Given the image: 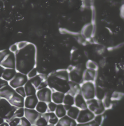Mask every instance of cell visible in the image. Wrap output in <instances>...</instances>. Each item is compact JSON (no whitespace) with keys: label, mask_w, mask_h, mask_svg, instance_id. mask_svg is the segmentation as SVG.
Listing matches in <instances>:
<instances>
[{"label":"cell","mask_w":124,"mask_h":126,"mask_svg":"<svg viewBox=\"0 0 124 126\" xmlns=\"http://www.w3.org/2000/svg\"><path fill=\"white\" fill-rule=\"evenodd\" d=\"M15 54V69L18 72L27 75L30 70L36 67L37 49L34 44L29 43L25 48L19 49Z\"/></svg>","instance_id":"cell-1"},{"label":"cell","mask_w":124,"mask_h":126,"mask_svg":"<svg viewBox=\"0 0 124 126\" xmlns=\"http://www.w3.org/2000/svg\"><path fill=\"white\" fill-rule=\"evenodd\" d=\"M46 81L48 83V87H50L53 90V91H57L66 94L69 92L70 90L69 81L56 76L53 73H52L47 78Z\"/></svg>","instance_id":"cell-2"},{"label":"cell","mask_w":124,"mask_h":126,"mask_svg":"<svg viewBox=\"0 0 124 126\" xmlns=\"http://www.w3.org/2000/svg\"><path fill=\"white\" fill-rule=\"evenodd\" d=\"M17 107L12 106L8 100L1 98L0 100V116L5 121L9 122L15 117V112Z\"/></svg>","instance_id":"cell-3"},{"label":"cell","mask_w":124,"mask_h":126,"mask_svg":"<svg viewBox=\"0 0 124 126\" xmlns=\"http://www.w3.org/2000/svg\"><path fill=\"white\" fill-rule=\"evenodd\" d=\"M95 82L83 81L81 84V93L86 100L96 97Z\"/></svg>","instance_id":"cell-4"},{"label":"cell","mask_w":124,"mask_h":126,"mask_svg":"<svg viewBox=\"0 0 124 126\" xmlns=\"http://www.w3.org/2000/svg\"><path fill=\"white\" fill-rule=\"evenodd\" d=\"M88 108L96 115L104 114L106 111V108L103 104L102 100L95 97L94 99L87 100Z\"/></svg>","instance_id":"cell-5"},{"label":"cell","mask_w":124,"mask_h":126,"mask_svg":"<svg viewBox=\"0 0 124 126\" xmlns=\"http://www.w3.org/2000/svg\"><path fill=\"white\" fill-rule=\"evenodd\" d=\"M85 69L81 65H78L73 68L69 71V80L81 84L83 82V75Z\"/></svg>","instance_id":"cell-6"},{"label":"cell","mask_w":124,"mask_h":126,"mask_svg":"<svg viewBox=\"0 0 124 126\" xmlns=\"http://www.w3.org/2000/svg\"><path fill=\"white\" fill-rule=\"evenodd\" d=\"M96 115L88 108L86 109L80 110L79 115L77 118V126H83L94 119Z\"/></svg>","instance_id":"cell-7"},{"label":"cell","mask_w":124,"mask_h":126,"mask_svg":"<svg viewBox=\"0 0 124 126\" xmlns=\"http://www.w3.org/2000/svg\"><path fill=\"white\" fill-rule=\"evenodd\" d=\"M29 79L27 75L17 71L14 77L9 82V84L12 88L15 89L18 87L24 86Z\"/></svg>","instance_id":"cell-8"},{"label":"cell","mask_w":124,"mask_h":126,"mask_svg":"<svg viewBox=\"0 0 124 126\" xmlns=\"http://www.w3.org/2000/svg\"><path fill=\"white\" fill-rule=\"evenodd\" d=\"M53 90L48 86L45 88L40 89L37 91L36 95L37 96L38 100L49 103L52 101V94Z\"/></svg>","instance_id":"cell-9"},{"label":"cell","mask_w":124,"mask_h":126,"mask_svg":"<svg viewBox=\"0 0 124 126\" xmlns=\"http://www.w3.org/2000/svg\"><path fill=\"white\" fill-rule=\"evenodd\" d=\"M1 65L5 68L15 69V67H16L15 54L13 53V52H10L3 59Z\"/></svg>","instance_id":"cell-10"},{"label":"cell","mask_w":124,"mask_h":126,"mask_svg":"<svg viewBox=\"0 0 124 126\" xmlns=\"http://www.w3.org/2000/svg\"><path fill=\"white\" fill-rule=\"evenodd\" d=\"M41 115V113L38 112L36 109H29V108H25L24 116L29 120V122L31 124V126L34 125L36 120Z\"/></svg>","instance_id":"cell-11"},{"label":"cell","mask_w":124,"mask_h":126,"mask_svg":"<svg viewBox=\"0 0 124 126\" xmlns=\"http://www.w3.org/2000/svg\"><path fill=\"white\" fill-rule=\"evenodd\" d=\"M9 102L12 106L15 107L17 108L24 107L25 104V97L19 94L16 92L13 94V96L9 100Z\"/></svg>","instance_id":"cell-12"},{"label":"cell","mask_w":124,"mask_h":126,"mask_svg":"<svg viewBox=\"0 0 124 126\" xmlns=\"http://www.w3.org/2000/svg\"><path fill=\"white\" fill-rule=\"evenodd\" d=\"M38 101L39 100L36 94L27 96L25 97L24 107L29 109H35Z\"/></svg>","instance_id":"cell-13"},{"label":"cell","mask_w":124,"mask_h":126,"mask_svg":"<svg viewBox=\"0 0 124 126\" xmlns=\"http://www.w3.org/2000/svg\"><path fill=\"white\" fill-rule=\"evenodd\" d=\"M15 92V89L12 88L9 84H8L0 89V97L9 100Z\"/></svg>","instance_id":"cell-14"},{"label":"cell","mask_w":124,"mask_h":126,"mask_svg":"<svg viewBox=\"0 0 124 126\" xmlns=\"http://www.w3.org/2000/svg\"><path fill=\"white\" fill-rule=\"evenodd\" d=\"M97 77V71L86 68L83 75V81L95 82Z\"/></svg>","instance_id":"cell-15"},{"label":"cell","mask_w":124,"mask_h":126,"mask_svg":"<svg viewBox=\"0 0 124 126\" xmlns=\"http://www.w3.org/2000/svg\"><path fill=\"white\" fill-rule=\"evenodd\" d=\"M74 106L80 110L86 109L88 108L87 100L85 99L81 93L77 94L74 96Z\"/></svg>","instance_id":"cell-16"},{"label":"cell","mask_w":124,"mask_h":126,"mask_svg":"<svg viewBox=\"0 0 124 126\" xmlns=\"http://www.w3.org/2000/svg\"><path fill=\"white\" fill-rule=\"evenodd\" d=\"M57 126H77V122L76 120L73 119L67 115L62 118L59 119Z\"/></svg>","instance_id":"cell-17"},{"label":"cell","mask_w":124,"mask_h":126,"mask_svg":"<svg viewBox=\"0 0 124 126\" xmlns=\"http://www.w3.org/2000/svg\"><path fill=\"white\" fill-rule=\"evenodd\" d=\"M94 33V26L93 24L90 23L87 24L83 28L82 33L85 38L89 39L92 37Z\"/></svg>","instance_id":"cell-18"},{"label":"cell","mask_w":124,"mask_h":126,"mask_svg":"<svg viewBox=\"0 0 124 126\" xmlns=\"http://www.w3.org/2000/svg\"><path fill=\"white\" fill-rule=\"evenodd\" d=\"M43 115L46 119L48 120L49 125L48 126H56L58 123L59 118L55 115L54 112H49L48 111Z\"/></svg>","instance_id":"cell-19"},{"label":"cell","mask_w":124,"mask_h":126,"mask_svg":"<svg viewBox=\"0 0 124 126\" xmlns=\"http://www.w3.org/2000/svg\"><path fill=\"white\" fill-rule=\"evenodd\" d=\"M17 72L16 69L12 68H5L2 78L6 81L9 82L13 79Z\"/></svg>","instance_id":"cell-20"},{"label":"cell","mask_w":124,"mask_h":126,"mask_svg":"<svg viewBox=\"0 0 124 126\" xmlns=\"http://www.w3.org/2000/svg\"><path fill=\"white\" fill-rule=\"evenodd\" d=\"M65 94L63 93L62 92L53 91L52 94V101L56 103L57 104H63Z\"/></svg>","instance_id":"cell-21"},{"label":"cell","mask_w":124,"mask_h":126,"mask_svg":"<svg viewBox=\"0 0 124 126\" xmlns=\"http://www.w3.org/2000/svg\"><path fill=\"white\" fill-rule=\"evenodd\" d=\"M69 84L70 90L68 93L70 94L75 96L77 94L81 93V84L69 80Z\"/></svg>","instance_id":"cell-22"},{"label":"cell","mask_w":124,"mask_h":126,"mask_svg":"<svg viewBox=\"0 0 124 126\" xmlns=\"http://www.w3.org/2000/svg\"><path fill=\"white\" fill-rule=\"evenodd\" d=\"M24 88H25L27 96L36 94L37 91V89L32 84V83H31L29 79L27 83L25 84V85H24Z\"/></svg>","instance_id":"cell-23"},{"label":"cell","mask_w":124,"mask_h":126,"mask_svg":"<svg viewBox=\"0 0 124 126\" xmlns=\"http://www.w3.org/2000/svg\"><path fill=\"white\" fill-rule=\"evenodd\" d=\"M80 109L77 107L76 106H72L67 110V113L66 115L73 119L76 120L77 118L79 115Z\"/></svg>","instance_id":"cell-24"},{"label":"cell","mask_w":124,"mask_h":126,"mask_svg":"<svg viewBox=\"0 0 124 126\" xmlns=\"http://www.w3.org/2000/svg\"><path fill=\"white\" fill-rule=\"evenodd\" d=\"M46 79L47 78H43V76L42 75L38 74L37 75H36V76L30 79L29 80H30L31 83H32V84L37 89L38 87L40 86V85L42 83V82L44 81V80H46Z\"/></svg>","instance_id":"cell-25"},{"label":"cell","mask_w":124,"mask_h":126,"mask_svg":"<svg viewBox=\"0 0 124 126\" xmlns=\"http://www.w3.org/2000/svg\"><path fill=\"white\" fill-rule=\"evenodd\" d=\"M40 113L41 115L44 114L48 111V103L44 101H39L37 104L36 107L35 108Z\"/></svg>","instance_id":"cell-26"},{"label":"cell","mask_w":124,"mask_h":126,"mask_svg":"<svg viewBox=\"0 0 124 126\" xmlns=\"http://www.w3.org/2000/svg\"><path fill=\"white\" fill-rule=\"evenodd\" d=\"M55 113L57 115L59 119L62 118L64 116L66 115L67 113V110H66L64 104H57V108L55 109Z\"/></svg>","instance_id":"cell-27"},{"label":"cell","mask_w":124,"mask_h":126,"mask_svg":"<svg viewBox=\"0 0 124 126\" xmlns=\"http://www.w3.org/2000/svg\"><path fill=\"white\" fill-rule=\"evenodd\" d=\"M63 104L64 105L72 106L74 105V96L69 93H66L65 94Z\"/></svg>","instance_id":"cell-28"},{"label":"cell","mask_w":124,"mask_h":126,"mask_svg":"<svg viewBox=\"0 0 124 126\" xmlns=\"http://www.w3.org/2000/svg\"><path fill=\"white\" fill-rule=\"evenodd\" d=\"M106 95V92L102 87L96 86V97L97 99L102 100Z\"/></svg>","instance_id":"cell-29"},{"label":"cell","mask_w":124,"mask_h":126,"mask_svg":"<svg viewBox=\"0 0 124 126\" xmlns=\"http://www.w3.org/2000/svg\"><path fill=\"white\" fill-rule=\"evenodd\" d=\"M49 123L46 118L43 116V115H41L38 119L36 120V123L34 124V126H48Z\"/></svg>","instance_id":"cell-30"},{"label":"cell","mask_w":124,"mask_h":126,"mask_svg":"<svg viewBox=\"0 0 124 126\" xmlns=\"http://www.w3.org/2000/svg\"><path fill=\"white\" fill-rule=\"evenodd\" d=\"M112 101V100L111 99V97L108 96L107 94H106L105 97L102 100L103 104H104L106 110L109 109V108H111V106H112V101Z\"/></svg>","instance_id":"cell-31"},{"label":"cell","mask_w":124,"mask_h":126,"mask_svg":"<svg viewBox=\"0 0 124 126\" xmlns=\"http://www.w3.org/2000/svg\"><path fill=\"white\" fill-rule=\"evenodd\" d=\"M86 68L90 69H93V70H96L97 71L98 68V66L97 63L96 62H93L92 60H88L86 64Z\"/></svg>","instance_id":"cell-32"},{"label":"cell","mask_w":124,"mask_h":126,"mask_svg":"<svg viewBox=\"0 0 124 126\" xmlns=\"http://www.w3.org/2000/svg\"><path fill=\"white\" fill-rule=\"evenodd\" d=\"M25 115V107L17 108L15 112V117L21 118Z\"/></svg>","instance_id":"cell-33"},{"label":"cell","mask_w":124,"mask_h":126,"mask_svg":"<svg viewBox=\"0 0 124 126\" xmlns=\"http://www.w3.org/2000/svg\"><path fill=\"white\" fill-rule=\"evenodd\" d=\"M8 123L9 124V126H20V118L14 117V118L12 119Z\"/></svg>","instance_id":"cell-34"},{"label":"cell","mask_w":124,"mask_h":126,"mask_svg":"<svg viewBox=\"0 0 124 126\" xmlns=\"http://www.w3.org/2000/svg\"><path fill=\"white\" fill-rule=\"evenodd\" d=\"M31 126V124L30 122H29V120L27 118H26L25 116L22 117L21 118H20V126Z\"/></svg>","instance_id":"cell-35"},{"label":"cell","mask_w":124,"mask_h":126,"mask_svg":"<svg viewBox=\"0 0 124 126\" xmlns=\"http://www.w3.org/2000/svg\"><path fill=\"white\" fill-rule=\"evenodd\" d=\"M123 95L124 94L121 93V92H114V93L111 94V99L112 100H118L121 99Z\"/></svg>","instance_id":"cell-36"},{"label":"cell","mask_w":124,"mask_h":126,"mask_svg":"<svg viewBox=\"0 0 124 126\" xmlns=\"http://www.w3.org/2000/svg\"><path fill=\"white\" fill-rule=\"evenodd\" d=\"M57 104L56 103H54L53 101H50L49 103H48V111L49 112H55V109H56Z\"/></svg>","instance_id":"cell-37"},{"label":"cell","mask_w":124,"mask_h":126,"mask_svg":"<svg viewBox=\"0 0 124 126\" xmlns=\"http://www.w3.org/2000/svg\"><path fill=\"white\" fill-rule=\"evenodd\" d=\"M15 91L17 93H18L19 94H20V95H21L22 96H23V97H25L26 96H27L24 86L18 87V88L15 89Z\"/></svg>","instance_id":"cell-38"},{"label":"cell","mask_w":124,"mask_h":126,"mask_svg":"<svg viewBox=\"0 0 124 126\" xmlns=\"http://www.w3.org/2000/svg\"><path fill=\"white\" fill-rule=\"evenodd\" d=\"M10 51L9 49H5L3 50H0V65L1 64L2 62L6 57V56L9 53Z\"/></svg>","instance_id":"cell-39"},{"label":"cell","mask_w":124,"mask_h":126,"mask_svg":"<svg viewBox=\"0 0 124 126\" xmlns=\"http://www.w3.org/2000/svg\"><path fill=\"white\" fill-rule=\"evenodd\" d=\"M38 74V71L37 68L35 67L34 68H33L32 69L30 70V71L27 74V76L28 77V78L30 79L33 78V77L36 76V75H37Z\"/></svg>","instance_id":"cell-40"},{"label":"cell","mask_w":124,"mask_h":126,"mask_svg":"<svg viewBox=\"0 0 124 126\" xmlns=\"http://www.w3.org/2000/svg\"><path fill=\"white\" fill-rule=\"evenodd\" d=\"M18 48L17 46V44H14L12 45L9 48V50L11 52H13L14 53H16L18 51Z\"/></svg>","instance_id":"cell-41"},{"label":"cell","mask_w":124,"mask_h":126,"mask_svg":"<svg viewBox=\"0 0 124 126\" xmlns=\"http://www.w3.org/2000/svg\"><path fill=\"white\" fill-rule=\"evenodd\" d=\"M29 43L27 41H20L17 43V46H18V49H21L25 48L27 45Z\"/></svg>","instance_id":"cell-42"},{"label":"cell","mask_w":124,"mask_h":126,"mask_svg":"<svg viewBox=\"0 0 124 126\" xmlns=\"http://www.w3.org/2000/svg\"><path fill=\"white\" fill-rule=\"evenodd\" d=\"M9 84V82L3 79L2 78H0V89H1L2 87L6 86Z\"/></svg>","instance_id":"cell-43"},{"label":"cell","mask_w":124,"mask_h":126,"mask_svg":"<svg viewBox=\"0 0 124 126\" xmlns=\"http://www.w3.org/2000/svg\"><path fill=\"white\" fill-rule=\"evenodd\" d=\"M4 69H5V68L2 66L1 65H0V78H2V76Z\"/></svg>","instance_id":"cell-44"},{"label":"cell","mask_w":124,"mask_h":126,"mask_svg":"<svg viewBox=\"0 0 124 126\" xmlns=\"http://www.w3.org/2000/svg\"><path fill=\"white\" fill-rule=\"evenodd\" d=\"M9 126V123H8V122L5 121L2 124H1V126Z\"/></svg>","instance_id":"cell-45"},{"label":"cell","mask_w":124,"mask_h":126,"mask_svg":"<svg viewBox=\"0 0 124 126\" xmlns=\"http://www.w3.org/2000/svg\"><path fill=\"white\" fill-rule=\"evenodd\" d=\"M5 121V120L4 119L0 116V126H1V124H2Z\"/></svg>","instance_id":"cell-46"},{"label":"cell","mask_w":124,"mask_h":126,"mask_svg":"<svg viewBox=\"0 0 124 126\" xmlns=\"http://www.w3.org/2000/svg\"><path fill=\"white\" fill-rule=\"evenodd\" d=\"M1 97H0V100H1Z\"/></svg>","instance_id":"cell-47"}]
</instances>
